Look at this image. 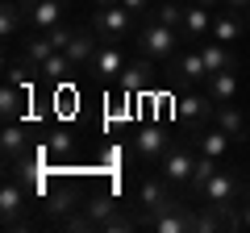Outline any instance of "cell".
Returning <instances> with one entry per match:
<instances>
[{
	"mask_svg": "<svg viewBox=\"0 0 250 233\" xmlns=\"http://www.w3.org/2000/svg\"><path fill=\"white\" fill-rule=\"evenodd\" d=\"M179 204V196H175V183L167 179V175H142L138 179V188H134V208H138V221L142 225H150L154 216H163L167 208H175Z\"/></svg>",
	"mask_w": 250,
	"mask_h": 233,
	"instance_id": "6da1fadb",
	"label": "cell"
},
{
	"mask_svg": "<svg viewBox=\"0 0 250 233\" xmlns=\"http://www.w3.org/2000/svg\"><path fill=\"white\" fill-rule=\"evenodd\" d=\"M138 54H146V58H154V63H171L179 54V42H184V34L171 25H163V21H150V25L138 29Z\"/></svg>",
	"mask_w": 250,
	"mask_h": 233,
	"instance_id": "7a4b0ae2",
	"label": "cell"
},
{
	"mask_svg": "<svg viewBox=\"0 0 250 233\" xmlns=\"http://www.w3.org/2000/svg\"><path fill=\"white\" fill-rule=\"evenodd\" d=\"M134 17L138 13H129L125 4H104V9L92 13V29H96L100 42H117V38L134 34Z\"/></svg>",
	"mask_w": 250,
	"mask_h": 233,
	"instance_id": "3957f363",
	"label": "cell"
},
{
	"mask_svg": "<svg viewBox=\"0 0 250 233\" xmlns=\"http://www.w3.org/2000/svg\"><path fill=\"white\" fill-rule=\"evenodd\" d=\"M0 216H4V229H25V183L17 167L4 175V188H0Z\"/></svg>",
	"mask_w": 250,
	"mask_h": 233,
	"instance_id": "277c9868",
	"label": "cell"
},
{
	"mask_svg": "<svg viewBox=\"0 0 250 233\" xmlns=\"http://www.w3.org/2000/svg\"><path fill=\"white\" fill-rule=\"evenodd\" d=\"M171 150V137L163 125H142L134 134V158L142 162V167H159V158Z\"/></svg>",
	"mask_w": 250,
	"mask_h": 233,
	"instance_id": "5b68a950",
	"label": "cell"
},
{
	"mask_svg": "<svg viewBox=\"0 0 250 233\" xmlns=\"http://www.w3.org/2000/svg\"><path fill=\"white\" fill-rule=\"evenodd\" d=\"M159 171L167 175L175 188H192V171H196V150H188V146L171 142V150L159 158Z\"/></svg>",
	"mask_w": 250,
	"mask_h": 233,
	"instance_id": "8992f818",
	"label": "cell"
},
{
	"mask_svg": "<svg viewBox=\"0 0 250 233\" xmlns=\"http://www.w3.org/2000/svg\"><path fill=\"white\" fill-rule=\"evenodd\" d=\"M242 188H246V183H242L238 171H217L213 179L200 188L196 200H200V204H238V200H242Z\"/></svg>",
	"mask_w": 250,
	"mask_h": 233,
	"instance_id": "52a82bcc",
	"label": "cell"
},
{
	"mask_svg": "<svg viewBox=\"0 0 250 233\" xmlns=\"http://www.w3.org/2000/svg\"><path fill=\"white\" fill-rule=\"evenodd\" d=\"M171 83L175 88H192V83H208V67H205V54L196 50H184L171 58Z\"/></svg>",
	"mask_w": 250,
	"mask_h": 233,
	"instance_id": "ba28073f",
	"label": "cell"
},
{
	"mask_svg": "<svg viewBox=\"0 0 250 233\" xmlns=\"http://www.w3.org/2000/svg\"><path fill=\"white\" fill-rule=\"evenodd\" d=\"M213 113H217V100L208 96V92H184V96L175 100V116L188 121V125H208Z\"/></svg>",
	"mask_w": 250,
	"mask_h": 233,
	"instance_id": "9c48e42d",
	"label": "cell"
},
{
	"mask_svg": "<svg viewBox=\"0 0 250 233\" xmlns=\"http://www.w3.org/2000/svg\"><path fill=\"white\" fill-rule=\"evenodd\" d=\"M154 58H146V54H138V63H125V71L117 75V88H121V96H142L146 88H150L154 79Z\"/></svg>",
	"mask_w": 250,
	"mask_h": 233,
	"instance_id": "30bf717a",
	"label": "cell"
},
{
	"mask_svg": "<svg viewBox=\"0 0 250 233\" xmlns=\"http://www.w3.org/2000/svg\"><path fill=\"white\" fill-rule=\"evenodd\" d=\"M21 4H25V25L34 34L62 25V0H21Z\"/></svg>",
	"mask_w": 250,
	"mask_h": 233,
	"instance_id": "8fae6325",
	"label": "cell"
},
{
	"mask_svg": "<svg viewBox=\"0 0 250 233\" xmlns=\"http://www.w3.org/2000/svg\"><path fill=\"white\" fill-rule=\"evenodd\" d=\"M146 229H154V233H192L196 229V204H184V200H179L175 208H167L163 216H154Z\"/></svg>",
	"mask_w": 250,
	"mask_h": 233,
	"instance_id": "7c38bea8",
	"label": "cell"
},
{
	"mask_svg": "<svg viewBox=\"0 0 250 233\" xmlns=\"http://www.w3.org/2000/svg\"><path fill=\"white\" fill-rule=\"evenodd\" d=\"M125 71V54L117 42H100L96 46V58H92V75L104 83H117V75Z\"/></svg>",
	"mask_w": 250,
	"mask_h": 233,
	"instance_id": "4fadbf2b",
	"label": "cell"
},
{
	"mask_svg": "<svg viewBox=\"0 0 250 233\" xmlns=\"http://www.w3.org/2000/svg\"><path fill=\"white\" fill-rule=\"evenodd\" d=\"M0 150H4V162L17 167L21 158H29V142H25V125L21 121H4L0 129Z\"/></svg>",
	"mask_w": 250,
	"mask_h": 233,
	"instance_id": "5bb4252c",
	"label": "cell"
},
{
	"mask_svg": "<svg viewBox=\"0 0 250 233\" xmlns=\"http://www.w3.org/2000/svg\"><path fill=\"white\" fill-rule=\"evenodd\" d=\"M25 100H29L25 83L4 79V88H0V116H4V121H21V116H25Z\"/></svg>",
	"mask_w": 250,
	"mask_h": 233,
	"instance_id": "9a60e30c",
	"label": "cell"
},
{
	"mask_svg": "<svg viewBox=\"0 0 250 233\" xmlns=\"http://www.w3.org/2000/svg\"><path fill=\"white\" fill-rule=\"evenodd\" d=\"M213 125H221L233 142H246V137H250V121H246V113H242L238 104H217Z\"/></svg>",
	"mask_w": 250,
	"mask_h": 233,
	"instance_id": "2e32d148",
	"label": "cell"
},
{
	"mask_svg": "<svg viewBox=\"0 0 250 233\" xmlns=\"http://www.w3.org/2000/svg\"><path fill=\"white\" fill-rule=\"evenodd\" d=\"M229 142H233V137L225 134L221 125H213V129H196V134H192V150H196V154H213V158H225Z\"/></svg>",
	"mask_w": 250,
	"mask_h": 233,
	"instance_id": "e0dca14e",
	"label": "cell"
},
{
	"mask_svg": "<svg viewBox=\"0 0 250 233\" xmlns=\"http://www.w3.org/2000/svg\"><path fill=\"white\" fill-rule=\"evenodd\" d=\"M242 34H246V17H242V13H233V9H221V13H213V38H217V42L233 46Z\"/></svg>",
	"mask_w": 250,
	"mask_h": 233,
	"instance_id": "ac0fdd59",
	"label": "cell"
},
{
	"mask_svg": "<svg viewBox=\"0 0 250 233\" xmlns=\"http://www.w3.org/2000/svg\"><path fill=\"white\" fill-rule=\"evenodd\" d=\"M184 38H192V42L213 38V9H205V4L184 9Z\"/></svg>",
	"mask_w": 250,
	"mask_h": 233,
	"instance_id": "d6986e66",
	"label": "cell"
},
{
	"mask_svg": "<svg viewBox=\"0 0 250 233\" xmlns=\"http://www.w3.org/2000/svg\"><path fill=\"white\" fill-rule=\"evenodd\" d=\"M96 29H75V38H71V46H67V58H71L75 67H92V58H96Z\"/></svg>",
	"mask_w": 250,
	"mask_h": 233,
	"instance_id": "ffe728a7",
	"label": "cell"
},
{
	"mask_svg": "<svg viewBox=\"0 0 250 233\" xmlns=\"http://www.w3.org/2000/svg\"><path fill=\"white\" fill-rule=\"evenodd\" d=\"M205 92L217 100V104H233L238 100V71H217V75H208V83H205Z\"/></svg>",
	"mask_w": 250,
	"mask_h": 233,
	"instance_id": "44dd1931",
	"label": "cell"
},
{
	"mask_svg": "<svg viewBox=\"0 0 250 233\" xmlns=\"http://www.w3.org/2000/svg\"><path fill=\"white\" fill-rule=\"evenodd\" d=\"M54 54V42H50V34H34L25 42V54H21V63H25V71H42V63Z\"/></svg>",
	"mask_w": 250,
	"mask_h": 233,
	"instance_id": "7402d4cb",
	"label": "cell"
},
{
	"mask_svg": "<svg viewBox=\"0 0 250 233\" xmlns=\"http://www.w3.org/2000/svg\"><path fill=\"white\" fill-rule=\"evenodd\" d=\"M200 54H205V67H208V75H217V71H229V67H233V54H229V46H225V42H217V38H205V42H200Z\"/></svg>",
	"mask_w": 250,
	"mask_h": 233,
	"instance_id": "603a6c76",
	"label": "cell"
},
{
	"mask_svg": "<svg viewBox=\"0 0 250 233\" xmlns=\"http://www.w3.org/2000/svg\"><path fill=\"white\" fill-rule=\"evenodd\" d=\"M80 208L92 216V221H96V229H100V221H108V216L117 213V196H108V192H88Z\"/></svg>",
	"mask_w": 250,
	"mask_h": 233,
	"instance_id": "cb8c5ba5",
	"label": "cell"
},
{
	"mask_svg": "<svg viewBox=\"0 0 250 233\" xmlns=\"http://www.w3.org/2000/svg\"><path fill=\"white\" fill-rule=\"evenodd\" d=\"M21 29H25V4H21V0H4V4H0V34L17 38Z\"/></svg>",
	"mask_w": 250,
	"mask_h": 233,
	"instance_id": "d4e9b609",
	"label": "cell"
},
{
	"mask_svg": "<svg viewBox=\"0 0 250 233\" xmlns=\"http://www.w3.org/2000/svg\"><path fill=\"white\" fill-rule=\"evenodd\" d=\"M71 71H80V67L67 58V50H54L50 58L42 63V71H38V75H42V79H50V83H59V79H71Z\"/></svg>",
	"mask_w": 250,
	"mask_h": 233,
	"instance_id": "484cf974",
	"label": "cell"
},
{
	"mask_svg": "<svg viewBox=\"0 0 250 233\" xmlns=\"http://www.w3.org/2000/svg\"><path fill=\"white\" fill-rule=\"evenodd\" d=\"M217 171H221V158H213V154H196V171H192V188H188V196H200V188L213 179Z\"/></svg>",
	"mask_w": 250,
	"mask_h": 233,
	"instance_id": "4316f807",
	"label": "cell"
},
{
	"mask_svg": "<svg viewBox=\"0 0 250 233\" xmlns=\"http://www.w3.org/2000/svg\"><path fill=\"white\" fill-rule=\"evenodd\" d=\"M80 204H83V200H75V192L59 188V192H50V204H46V213H50V216H71Z\"/></svg>",
	"mask_w": 250,
	"mask_h": 233,
	"instance_id": "83f0119b",
	"label": "cell"
},
{
	"mask_svg": "<svg viewBox=\"0 0 250 233\" xmlns=\"http://www.w3.org/2000/svg\"><path fill=\"white\" fill-rule=\"evenodd\" d=\"M154 21H163V25H171V29H179V34H184V4H175V0L154 4Z\"/></svg>",
	"mask_w": 250,
	"mask_h": 233,
	"instance_id": "f1b7e54d",
	"label": "cell"
},
{
	"mask_svg": "<svg viewBox=\"0 0 250 233\" xmlns=\"http://www.w3.org/2000/svg\"><path fill=\"white\" fill-rule=\"evenodd\" d=\"M217 229H225V221H221L208 204H200V208H196V233H217Z\"/></svg>",
	"mask_w": 250,
	"mask_h": 233,
	"instance_id": "f546056e",
	"label": "cell"
},
{
	"mask_svg": "<svg viewBox=\"0 0 250 233\" xmlns=\"http://www.w3.org/2000/svg\"><path fill=\"white\" fill-rule=\"evenodd\" d=\"M142 221H134V216H121V213H113L108 221H100V233H129V229H138Z\"/></svg>",
	"mask_w": 250,
	"mask_h": 233,
	"instance_id": "4dcf8cb0",
	"label": "cell"
},
{
	"mask_svg": "<svg viewBox=\"0 0 250 233\" xmlns=\"http://www.w3.org/2000/svg\"><path fill=\"white\" fill-rule=\"evenodd\" d=\"M46 34H50L54 50H67V46H71V38H75V25H54V29H46Z\"/></svg>",
	"mask_w": 250,
	"mask_h": 233,
	"instance_id": "1f68e13d",
	"label": "cell"
},
{
	"mask_svg": "<svg viewBox=\"0 0 250 233\" xmlns=\"http://www.w3.org/2000/svg\"><path fill=\"white\" fill-rule=\"evenodd\" d=\"M46 146H50V154H71V146H75V142H71V134H54Z\"/></svg>",
	"mask_w": 250,
	"mask_h": 233,
	"instance_id": "d6a6232c",
	"label": "cell"
},
{
	"mask_svg": "<svg viewBox=\"0 0 250 233\" xmlns=\"http://www.w3.org/2000/svg\"><path fill=\"white\" fill-rule=\"evenodd\" d=\"M242 229H250V183L242 188Z\"/></svg>",
	"mask_w": 250,
	"mask_h": 233,
	"instance_id": "836d02e7",
	"label": "cell"
},
{
	"mask_svg": "<svg viewBox=\"0 0 250 233\" xmlns=\"http://www.w3.org/2000/svg\"><path fill=\"white\" fill-rule=\"evenodd\" d=\"M121 4H125V9H129V13H146V9H150V4H154V0H121Z\"/></svg>",
	"mask_w": 250,
	"mask_h": 233,
	"instance_id": "e575fe53",
	"label": "cell"
},
{
	"mask_svg": "<svg viewBox=\"0 0 250 233\" xmlns=\"http://www.w3.org/2000/svg\"><path fill=\"white\" fill-rule=\"evenodd\" d=\"M250 0H221V9H233V13H246Z\"/></svg>",
	"mask_w": 250,
	"mask_h": 233,
	"instance_id": "d590c367",
	"label": "cell"
},
{
	"mask_svg": "<svg viewBox=\"0 0 250 233\" xmlns=\"http://www.w3.org/2000/svg\"><path fill=\"white\" fill-rule=\"evenodd\" d=\"M192 4H205V9H221V0H192Z\"/></svg>",
	"mask_w": 250,
	"mask_h": 233,
	"instance_id": "8d00e7d4",
	"label": "cell"
},
{
	"mask_svg": "<svg viewBox=\"0 0 250 233\" xmlns=\"http://www.w3.org/2000/svg\"><path fill=\"white\" fill-rule=\"evenodd\" d=\"M92 4H96V9H104V4H121V0H92Z\"/></svg>",
	"mask_w": 250,
	"mask_h": 233,
	"instance_id": "74e56055",
	"label": "cell"
},
{
	"mask_svg": "<svg viewBox=\"0 0 250 233\" xmlns=\"http://www.w3.org/2000/svg\"><path fill=\"white\" fill-rule=\"evenodd\" d=\"M242 17H246V29H250V4H246V13H242Z\"/></svg>",
	"mask_w": 250,
	"mask_h": 233,
	"instance_id": "f35d334b",
	"label": "cell"
}]
</instances>
